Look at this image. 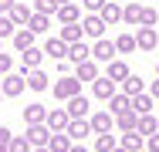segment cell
<instances>
[{
	"label": "cell",
	"instance_id": "obj_1",
	"mask_svg": "<svg viewBox=\"0 0 159 152\" xmlns=\"http://www.w3.org/2000/svg\"><path fill=\"white\" fill-rule=\"evenodd\" d=\"M0 91H3V98H17V95H24L27 91V74L24 71H10V74H3V85H0Z\"/></svg>",
	"mask_w": 159,
	"mask_h": 152
},
{
	"label": "cell",
	"instance_id": "obj_2",
	"mask_svg": "<svg viewBox=\"0 0 159 152\" xmlns=\"http://www.w3.org/2000/svg\"><path fill=\"white\" fill-rule=\"evenodd\" d=\"M92 95H95L98 101H112V98L119 95V81H112L108 74H105V78H95V81H92Z\"/></svg>",
	"mask_w": 159,
	"mask_h": 152
},
{
	"label": "cell",
	"instance_id": "obj_3",
	"mask_svg": "<svg viewBox=\"0 0 159 152\" xmlns=\"http://www.w3.org/2000/svg\"><path fill=\"white\" fill-rule=\"evenodd\" d=\"M54 98H61V101H68V98H75V95H81V81L75 78V74H64L61 81L54 85Z\"/></svg>",
	"mask_w": 159,
	"mask_h": 152
},
{
	"label": "cell",
	"instance_id": "obj_4",
	"mask_svg": "<svg viewBox=\"0 0 159 152\" xmlns=\"http://www.w3.org/2000/svg\"><path fill=\"white\" fill-rule=\"evenodd\" d=\"M24 135L31 139V145H34V149H37V145H48L54 132L48 128V122H34V125H27V132H24Z\"/></svg>",
	"mask_w": 159,
	"mask_h": 152
},
{
	"label": "cell",
	"instance_id": "obj_5",
	"mask_svg": "<svg viewBox=\"0 0 159 152\" xmlns=\"http://www.w3.org/2000/svg\"><path fill=\"white\" fill-rule=\"evenodd\" d=\"M115 54H119V51H115V41L98 37L95 44H92V58L95 61H105V64H108V61H115Z\"/></svg>",
	"mask_w": 159,
	"mask_h": 152
},
{
	"label": "cell",
	"instance_id": "obj_6",
	"mask_svg": "<svg viewBox=\"0 0 159 152\" xmlns=\"http://www.w3.org/2000/svg\"><path fill=\"white\" fill-rule=\"evenodd\" d=\"M81 27H85V37H92V41H98L102 34H105V20H102V14H88V17H81Z\"/></svg>",
	"mask_w": 159,
	"mask_h": 152
},
{
	"label": "cell",
	"instance_id": "obj_7",
	"mask_svg": "<svg viewBox=\"0 0 159 152\" xmlns=\"http://www.w3.org/2000/svg\"><path fill=\"white\" fill-rule=\"evenodd\" d=\"M41 61H44V47H27V51H20V71L27 74L34 68H41Z\"/></svg>",
	"mask_w": 159,
	"mask_h": 152
},
{
	"label": "cell",
	"instance_id": "obj_8",
	"mask_svg": "<svg viewBox=\"0 0 159 152\" xmlns=\"http://www.w3.org/2000/svg\"><path fill=\"white\" fill-rule=\"evenodd\" d=\"M88 125H92V132H95V135L112 132V128H115V115H112V112H95V115L88 118Z\"/></svg>",
	"mask_w": 159,
	"mask_h": 152
},
{
	"label": "cell",
	"instance_id": "obj_9",
	"mask_svg": "<svg viewBox=\"0 0 159 152\" xmlns=\"http://www.w3.org/2000/svg\"><path fill=\"white\" fill-rule=\"evenodd\" d=\"M68 122H71L68 108H51L48 112V128L51 132H68Z\"/></svg>",
	"mask_w": 159,
	"mask_h": 152
},
{
	"label": "cell",
	"instance_id": "obj_10",
	"mask_svg": "<svg viewBox=\"0 0 159 152\" xmlns=\"http://www.w3.org/2000/svg\"><path fill=\"white\" fill-rule=\"evenodd\" d=\"M135 44H139V51H152V47L159 44L156 27H139V30H135Z\"/></svg>",
	"mask_w": 159,
	"mask_h": 152
},
{
	"label": "cell",
	"instance_id": "obj_11",
	"mask_svg": "<svg viewBox=\"0 0 159 152\" xmlns=\"http://www.w3.org/2000/svg\"><path fill=\"white\" fill-rule=\"evenodd\" d=\"M119 145L125 152H142L146 149V135H139V132H122V135H119Z\"/></svg>",
	"mask_w": 159,
	"mask_h": 152
},
{
	"label": "cell",
	"instance_id": "obj_12",
	"mask_svg": "<svg viewBox=\"0 0 159 152\" xmlns=\"http://www.w3.org/2000/svg\"><path fill=\"white\" fill-rule=\"evenodd\" d=\"M88 108H92V101H88L85 95L68 98V115H71V118H85V115H88Z\"/></svg>",
	"mask_w": 159,
	"mask_h": 152
},
{
	"label": "cell",
	"instance_id": "obj_13",
	"mask_svg": "<svg viewBox=\"0 0 159 152\" xmlns=\"http://www.w3.org/2000/svg\"><path fill=\"white\" fill-rule=\"evenodd\" d=\"M115 128H119V132H135V128H139V112L129 108L122 115H115Z\"/></svg>",
	"mask_w": 159,
	"mask_h": 152
},
{
	"label": "cell",
	"instance_id": "obj_14",
	"mask_svg": "<svg viewBox=\"0 0 159 152\" xmlns=\"http://www.w3.org/2000/svg\"><path fill=\"white\" fill-rule=\"evenodd\" d=\"M31 17H34V7H27V3H20V0H17V3L10 7V20H14L17 27H27V20H31Z\"/></svg>",
	"mask_w": 159,
	"mask_h": 152
},
{
	"label": "cell",
	"instance_id": "obj_15",
	"mask_svg": "<svg viewBox=\"0 0 159 152\" xmlns=\"http://www.w3.org/2000/svg\"><path fill=\"white\" fill-rule=\"evenodd\" d=\"M54 17H58L61 24H78V20H81V7H78V3H61Z\"/></svg>",
	"mask_w": 159,
	"mask_h": 152
},
{
	"label": "cell",
	"instance_id": "obj_16",
	"mask_svg": "<svg viewBox=\"0 0 159 152\" xmlns=\"http://www.w3.org/2000/svg\"><path fill=\"white\" fill-rule=\"evenodd\" d=\"M68 47H71V44H64L61 37H48V41H44V54H51V58H58V61L68 58Z\"/></svg>",
	"mask_w": 159,
	"mask_h": 152
},
{
	"label": "cell",
	"instance_id": "obj_17",
	"mask_svg": "<svg viewBox=\"0 0 159 152\" xmlns=\"http://www.w3.org/2000/svg\"><path fill=\"white\" fill-rule=\"evenodd\" d=\"M88 132H92L88 118H71V122H68V135H71V142H81Z\"/></svg>",
	"mask_w": 159,
	"mask_h": 152
},
{
	"label": "cell",
	"instance_id": "obj_18",
	"mask_svg": "<svg viewBox=\"0 0 159 152\" xmlns=\"http://www.w3.org/2000/svg\"><path fill=\"white\" fill-rule=\"evenodd\" d=\"M34 37H37V34H34L31 27H17V34H14V47H17V51H27V47H37V44H34Z\"/></svg>",
	"mask_w": 159,
	"mask_h": 152
},
{
	"label": "cell",
	"instance_id": "obj_19",
	"mask_svg": "<svg viewBox=\"0 0 159 152\" xmlns=\"http://www.w3.org/2000/svg\"><path fill=\"white\" fill-rule=\"evenodd\" d=\"M58 37H61L64 44H78V41L85 37V27H81V24H61V34H58Z\"/></svg>",
	"mask_w": 159,
	"mask_h": 152
},
{
	"label": "cell",
	"instance_id": "obj_20",
	"mask_svg": "<svg viewBox=\"0 0 159 152\" xmlns=\"http://www.w3.org/2000/svg\"><path fill=\"white\" fill-rule=\"evenodd\" d=\"M105 74H108V78H112V81H119V85H122V81H125L129 74H132V71H129V64L125 61H108V71H105Z\"/></svg>",
	"mask_w": 159,
	"mask_h": 152
},
{
	"label": "cell",
	"instance_id": "obj_21",
	"mask_svg": "<svg viewBox=\"0 0 159 152\" xmlns=\"http://www.w3.org/2000/svg\"><path fill=\"white\" fill-rule=\"evenodd\" d=\"M135 132H139V135H146V139H149V135H156V132H159V118L152 115V112H149V115H139V128H135Z\"/></svg>",
	"mask_w": 159,
	"mask_h": 152
},
{
	"label": "cell",
	"instance_id": "obj_22",
	"mask_svg": "<svg viewBox=\"0 0 159 152\" xmlns=\"http://www.w3.org/2000/svg\"><path fill=\"white\" fill-rule=\"evenodd\" d=\"M75 78H78V81H95V78H98L95 61H81V64H75Z\"/></svg>",
	"mask_w": 159,
	"mask_h": 152
},
{
	"label": "cell",
	"instance_id": "obj_23",
	"mask_svg": "<svg viewBox=\"0 0 159 152\" xmlns=\"http://www.w3.org/2000/svg\"><path fill=\"white\" fill-rule=\"evenodd\" d=\"M122 20L139 27V20H142V3H139V0H132V3H125V7H122Z\"/></svg>",
	"mask_w": 159,
	"mask_h": 152
},
{
	"label": "cell",
	"instance_id": "obj_24",
	"mask_svg": "<svg viewBox=\"0 0 159 152\" xmlns=\"http://www.w3.org/2000/svg\"><path fill=\"white\" fill-rule=\"evenodd\" d=\"M115 51H119V54H132V51H139L135 34H125V30H122V34L115 37Z\"/></svg>",
	"mask_w": 159,
	"mask_h": 152
},
{
	"label": "cell",
	"instance_id": "obj_25",
	"mask_svg": "<svg viewBox=\"0 0 159 152\" xmlns=\"http://www.w3.org/2000/svg\"><path fill=\"white\" fill-rule=\"evenodd\" d=\"M68 58H71V64H81V61H92V47L78 41V44H71V47H68Z\"/></svg>",
	"mask_w": 159,
	"mask_h": 152
},
{
	"label": "cell",
	"instance_id": "obj_26",
	"mask_svg": "<svg viewBox=\"0 0 159 152\" xmlns=\"http://www.w3.org/2000/svg\"><path fill=\"white\" fill-rule=\"evenodd\" d=\"M48 81H51V78H48L41 68L27 71V88H31V91H44V88H48Z\"/></svg>",
	"mask_w": 159,
	"mask_h": 152
},
{
	"label": "cell",
	"instance_id": "obj_27",
	"mask_svg": "<svg viewBox=\"0 0 159 152\" xmlns=\"http://www.w3.org/2000/svg\"><path fill=\"white\" fill-rule=\"evenodd\" d=\"M122 91H125L129 98H135V95H142V91H146V81H142L139 74H129L125 81H122Z\"/></svg>",
	"mask_w": 159,
	"mask_h": 152
},
{
	"label": "cell",
	"instance_id": "obj_28",
	"mask_svg": "<svg viewBox=\"0 0 159 152\" xmlns=\"http://www.w3.org/2000/svg\"><path fill=\"white\" fill-rule=\"evenodd\" d=\"M48 149L51 152H71V135L68 132H54L51 142H48Z\"/></svg>",
	"mask_w": 159,
	"mask_h": 152
},
{
	"label": "cell",
	"instance_id": "obj_29",
	"mask_svg": "<svg viewBox=\"0 0 159 152\" xmlns=\"http://www.w3.org/2000/svg\"><path fill=\"white\" fill-rule=\"evenodd\" d=\"M24 122H27V125H34V122H48V108L37 105V101L27 105V108H24Z\"/></svg>",
	"mask_w": 159,
	"mask_h": 152
},
{
	"label": "cell",
	"instance_id": "obj_30",
	"mask_svg": "<svg viewBox=\"0 0 159 152\" xmlns=\"http://www.w3.org/2000/svg\"><path fill=\"white\" fill-rule=\"evenodd\" d=\"M129 108H132V98H129L125 91H119V95L108 101V112H112V115H122V112H129Z\"/></svg>",
	"mask_w": 159,
	"mask_h": 152
},
{
	"label": "cell",
	"instance_id": "obj_31",
	"mask_svg": "<svg viewBox=\"0 0 159 152\" xmlns=\"http://www.w3.org/2000/svg\"><path fill=\"white\" fill-rule=\"evenodd\" d=\"M152 101H156V98H152L149 91H142V95H135V98H132V108H135L139 115H149V112H152Z\"/></svg>",
	"mask_w": 159,
	"mask_h": 152
},
{
	"label": "cell",
	"instance_id": "obj_32",
	"mask_svg": "<svg viewBox=\"0 0 159 152\" xmlns=\"http://www.w3.org/2000/svg\"><path fill=\"white\" fill-rule=\"evenodd\" d=\"M115 145H119V135H112V132H102L95 139V152H112Z\"/></svg>",
	"mask_w": 159,
	"mask_h": 152
},
{
	"label": "cell",
	"instance_id": "obj_33",
	"mask_svg": "<svg viewBox=\"0 0 159 152\" xmlns=\"http://www.w3.org/2000/svg\"><path fill=\"white\" fill-rule=\"evenodd\" d=\"M102 20H105V24H119V20H122V7H119V3H105V7H102Z\"/></svg>",
	"mask_w": 159,
	"mask_h": 152
},
{
	"label": "cell",
	"instance_id": "obj_34",
	"mask_svg": "<svg viewBox=\"0 0 159 152\" xmlns=\"http://www.w3.org/2000/svg\"><path fill=\"white\" fill-rule=\"evenodd\" d=\"M27 27H31L34 34H44V30L51 27V17H48V14H34L31 20H27Z\"/></svg>",
	"mask_w": 159,
	"mask_h": 152
},
{
	"label": "cell",
	"instance_id": "obj_35",
	"mask_svg": "<svg viewBox=\"0 0 159 152\" xmlns=\"http://www.w3.org/2000/svg\"><path fill=\"white\" fill-rule=\"evenodd\" d=\"M31 7H34V14H48V17H51V14H58L61 3H58V0H34Z\"/></svg>",
	"mask_w": 159,
	"mask_h": 152
},
{
	"label": "cell",
	"instance_id": "obj_36",
	"mask_svg": "<svg viewBox=\"0 0 159 152\" xmlns=\"http://www.w3.org/2000/svg\"><path fill=\"white\" fill-rule=\"evenodd\" d=\"M10 152H34V145H31L27 135H14L10 139Z\"/></svg>",
	"mask_w": 159,
	"mask_h": 152
},
{
	"label": "cell",
	"instance_id": "obj_37",
	"mask_svg": "<svg viewBox=\"0 0 159 152\" xmlns=\"http://www.w3.org/2000/svg\"><path fill=\"white\" fill-rule=\"evenodd\" d=\"M17 34V24L10 20V14H0V37H14Z\"/></svg>",
	"mask_w": 159,
	"mask_h": 152
},
{
	"label": "cell",
	"instance_id": "obj_38",
	"mask_svg": "<svg viewBox=\"0 0 159 152\" xmlns=\"http://www.w3.org/2000/svg\"><path fill=\"white\" fill-rule=\"evenodd\" d=\"M156 20H159L156 7H142V20H139V27H156Z\"/></svg>",
	"mask_w": 159,
	"mask_h": 152
},
{
	"label": "cell",
	"instance_id": "obj_39",
	"mask_svg": "<svg viewBox=\"0 0 159 152\" xmlns=\"http://www.w3.org/2000/svg\"><path fill=\"white\" fill-rule=\"evenodd\" d=\"M10 139H14V132L0 125V152H10Z\"/></svg>",
	"mask_w": 159,
	"mask_h": 152
},
{
	"label": "cell",
	"instance_id": "obj_40",
	"mask_svg": "<svg viewBox=\"0 0 159 152\" xmlns=\"http://www.w3.org/2000/svg\"><path fill=\"white\" fill-rule=\"evenodd\" d=\"M81 3H85V10H88V14H102V7H105L108 0H81Z\"/></svg>",
	"mask_w": 159,
	"mask_h": 152
},
{
	"label": "cell",
	"instance_id": "obj_41",
	"mask_svg": "<svg viewBox=\"0 0 159 152\" xmlns=\"http://www.w3.org/2000/svg\"><path fill=\"white\" fill-rule=\"evenodd\" d=\"M10 64H14V58L0 51V74H10Z\"/></svg>",
	"mask_w": 159,
	"mask_h": 152
},
{
	"label": "cell",
	"instance_id": "obj_42",
	"mask_svg": "<svg viewBox=\"0 0 159 152\" xmlns=\"http://www.w3.org/2000/svg\"><path fill=\"white\" fill-rule=\"evenodd\" d=\"M146 149H149V152H159V132H156V135H149V139H146Z\"/></svg>",
	"mask_w": 159,
	"mask_h": 152
},
{
	"label": "cell",
	"instance_id": "obj_43",
	"mask_svg": "<svg viewBox=\"0 0 159 152\" xmlns=\"http://www.w3.org/2000/svg\"><path fill=\"white\" fill-rule=\"evenodd\" d=\"M146 91H149V95H152V98H156V101H159V78H156V81H152V85H149V88H146Z\"/></svg>",
	"mask_w": 159,
	"mask_h": 152
},
{
	"label": "cell",
	"instance_id": "obj_44",
	"mask_svg": "<svg viewBox=\"0 0 159 152\" xmlns=\"http://www.w3.org/2000/svg\"><path fill=\"white\" fill-rule=\"evenodd\" d=\"M17 0H0V14H10V7H14Z\"/></svg>",
	"mask_w": 159,
	"mask_h": 152
},
{
	"label": "cell",
	"instance_id": "obj_45",
	"mask_svg": "<svg viewBox=\"0 0 159 152\" xmlns=\"http://www.w3.org/2000/svg\"><path fill=\"white\" fill-rule=\"evenodd\" d=\"M71 152H88V149H85V145H78V142H75V145H71Z\"/></svg>",
	"mask_w": 159,
	"mask_h": 152
},
{
	"label": "cell",
	"instance_id": "obj_46",
	"mask_svg": "<svg viewBox=\"0 0 159 152\" xmlns=\"http://www.w3.org/2000/svg\"><path fill=\"white\" fill-rule=\"evenodd\" d=\"M34 152H51V149H48V145H37V149H34Z\"/></svg>",
	"mask_w": 159,
	"mask_h": 152
},
{
	"label": "cell",
	"instance_id": "obj_47",
	"mask_svg": "<svg viewBox=\"0 0 159 152\" xmlns=\"http://www.w3.org/2000/svg\"><path fill=\"white\" fill-rule=\"evenodd\" d=\"M112 152H125V149H122V145H115V149H112Z\"/></svg>",
	"mask_w": 159,
	"mask_h": 152
},
{
	"label": "cell",
	"instance_id": "obj_48",
	"mask_svg": "<svg viewBox=\"0 0 159 152\" xmlns=\"http://www.w3.org/2000/svg\"><path fill=\"white\" fill-rule=\"evenodd\" d=\"M58 3H71V0H58Z\"/></svg>",
	"mask_w": 159,
	"mask_h": 152
},
{
	"label": "cell",
	"instance_id": "obj_49",
	"mask_svg": "<svg viewBox=\"0 0 159 152\" xmlns=\"http://www.w3.org/2000/svg\"><path fill=\"white\" fill-rule=\"evenodd\" d=\"M0 101H3V91H0Z\"/></svg>",
	"mask_w": 159,
	"mask_h": 152
},
{
	"label": "cell",
	"instance_id": "obj_50",
	"mask_svg": "<svg viewBox=\"0 0 159 152\" xmlns=\"http://www.w3.org/2000/svg\"><path fill=\"white\" fill-rule=\"evenodd\" d=\"M156 74H159V64H156Z\"/></svg>",
	"mask_w": 159,
	"mask_h": 152
},
{
	"label": "cell",
	"instance_id": "obj_51",
	"mask_svg": "<svg viewBox=\"0 0 159 152\" xmlns=\"http://www.w3.org/2000/svg\"><path fill=\"white\" fill-rule=\"evenodd\" d=\"M142 152H149V149H142Z\"/></svg>",
	"mask_w": 159,
	"mask_h": 152
},
{
	"label": "cell",
	"instance_id": "obj_52",
	"mask_svg": "<svg viewBox=\"0 0 159 152\" xmlns=\"http://www.w3.org/2000/svg\"><path fill=\"white\" fill-rule=\"evenodd\" d=\"M0 41H3V37H0Z\"/></svg>",
	"mask_w": 159,
	"mask_h": 152
},
{
	"label": "cell",
	"instance_id": "obj_53",
	"mask_svg": "<svg viewBox=\"0 0 159 152\" xmlns=\"http://www.w3.org/2000/svg\"><path fill=\"white\" fill-rule=\"evenodd\" d=\"M156 118H159V115H156Z\"/></svg>",
	"mask_w": 159,
	"mask_h": 152
}]
</instances>
